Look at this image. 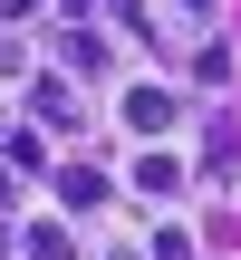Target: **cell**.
<instances>
[{
    "label": "cell",
    "mask_w": 241,
    "mask_h": 260,
    "mask_svg": "<svg viewBox=\"0 0 241 260\" xmlns=\"http://www.w3.org/2000/svg\"><path fill=\"white\" fill-rule=\"evenodd\" d=\"M126 125L164 135V125H174V87H145V77H135V87H126Z\"/></svg>",
    "instance_id": "1"
}]
</instances>
